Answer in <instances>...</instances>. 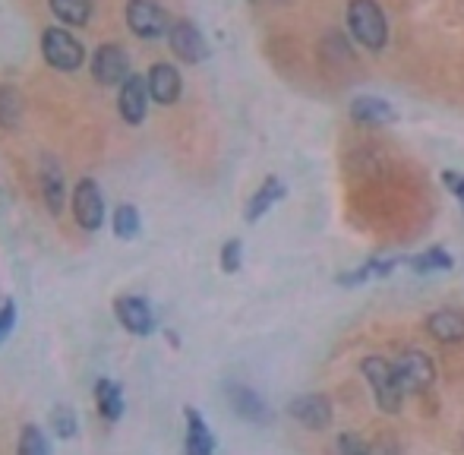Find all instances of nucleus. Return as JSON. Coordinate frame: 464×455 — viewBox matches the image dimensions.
<instances>
[{"instance_id": "nucleus-1", "label": "nucleus", "mask_w": 464, "mask_h": 455, "mask_svg": "<svg viewBox=\"0 0 464 455\" xmlns=\"http://www.w3.org/2000/svg\"><path fill=\"white\" fill-rule=\"evenodd\" d=\"M348 29L351 38L370 54H379L389 44V23L376 0H351L348 4Z\"/></svg>"}, {"instance_id": "nucleus-2", "label": "nucleus", "mask_w": 464, "mask_h": 455, "mask_svg": "<svg viewBox=\"0 0 464 455\" xmlns=\"http://www.w3.org/2000/svg\"><path fill=\"white\" fill-rule=\"evenodd\" d=\"M361 373L367 376L370 389H372V399L382 411L389 414H398L401 411V399H404V389H401V380H398V370L392 361L379 354H370L361 361Z\"/></svg>"}, {"instance_id": "nucleus-3", "label": "nucleus", "mask_w": 464, "mask_h": 455, "mask_svg": "<svg viewBox=\"0 0 464 455\" xmlns=\"http://www.w3.org/2000/svg\"><path fill=\"white\" fill-rule=\"evenodd\" d=\"M174 19L165 13L159 0H130L127 4V25L136 38L142 42H155V38H168Z\"/></svg>"}, {"instance_id": "nucleus-4", "label": "nucleus", "mask_w": 464, "mask_h": 455, "mask_svg": "<svg viewBox=\"0 0 464 455\" xmlns=\"http://www.w3.org/2000/svg\"><path fill=\"white\" fill-rule=\"evenodd\" d=\"M42 54H44V61L54 70H61V73H73V70H80L82 61H86V51H82L80 38H73L67 29H57V25L54 29H44Z\"/></svg>"}, {"instance_id": "nucleus-5", "label": "nucleus", "mask_w": 464, "mask_h": 455, "mask_svg": "<svg viewBox=\"0 0 464 455\" xmlns=\"http://www.w3.org/2000/svg\"><path fill=\"white\" fill-rule=\"evenodd\" d=\"M395 370L404 395H423L436 382V367L430 361V354H423V351H404L395 361Z\"/></svg>"}, {"instance_id": "nucleus-6", "label": "nucleus", "mask_w": 464, "mask_h": 455, "mask_svg": "<svg viewBox=\"0 0 464 455\" xmlns=\"http://www.w3.org/2000/svg\"><path fill=\"white\" fill-rule=\"evenodd\" d=\"M73 216L82 231H98L104 222V197L92 178H82L73 187Z\"/></svg>"}, {"instance_id": "nucleus-7", "label": "nucleus", "mask_w": 464, "mask_h": 455, "mask_svg": "<svg viewBox=\"0 0 464 455\" xmlns=\"http://www.w3.org/2000/svg\"><path fill=\"white\" fill-rule=\"evenodd\" d=\"M92 76L102 86H123L130 80V54L121 44H102V48H95Z\"/></svg>"}, {"instance_id": "nucleus-8", "label": "nucleus", "mask_w": 464, "mask_h": 455, "mask_svg": "<svg viewBox=\"0 0 464 455\" xmlns=\"http://www.w3.org/2000/svg\"><path fill=\"white\" fill-rule=\"evenodd\" d=\"M168 44H171V51L184 63H199L208 57L206 38H202V32L189 19H174L171 29H168Z\"/></svg>"}, {"instance_id": "nucleus-9", "label": "nucleus", "mask_w": 464, "mask_h": 455, "mask_svg": "<svg viewBox=\"0 0 464 455\" xmlns=\"http://www.w3.org/2000/svg\"><path fill=\"white\" fill-rule=\"evenodd\" d=\"M149 82L146 76H136L130 73V80L121 86V99H117V111H121L123 121L130 123V127H140L142 121H146L149 114Z\"/></svg>"}, {"instance_id": "nucleus-10", "label": "nucleus", "mask_w": 464, "mask_h": 455, "mask_svg": "<svg viewBox=\"0 0 464 455\" xmlns=\"http://www.w3.org/2000/svg\"><path fill=\"white\" fill-rule=\"evenodd\" d=\"M114 316L121 320V326L133 335H149L155 329V314H152V307H149L146 297H136V295L117 297Z\"/></svg>"}, {"instance_id": "nucleus-11", "label": "nucleus", "mask_w": 464, "mask_h": 455, "mask_svg": "<svg viewBox=\"0 0 464 455\" xmlns=\"http://www.w3.org/2000/svg\"><path fill=\"white\" fill-rule=\"evenodd\" d=\"M146 82L149 95L159 105H174L180 99V92H184V80H180L178 67H171V63H152L146 73Z\"/></svg>"}, {"instance_id": "nucleus-12", "label": "nucleus", "mask_w": 464, "mask_h": 455, "mask_svg": "<svg viewBox=\"0 0 464 455\" xmlns=\"http://www.w3.org/2000/svg\"><path fill=\"white\" fill-rule=\"evenodd\" d=\"M287 411H291L294 421H300L310 431H325L332 424V405L325 395H297Z\"/></svg>"}, {"instance_id": "nucleus-13", "label": "nucleus", "mask_w": 464, "mask_h": 455, "mask_svg": "<svg viewBox=\"0 0 464 455\" xmlns=\"http://www.w3.org/2000/svg\"><path fill=\"white\" fill-rule=\"evenodd\" d=\"M38 184H42V199L48 206L51 216H61L63 203H67V187H63L61 165L54 159H42V171H38Z\"/></svg>"}, {"instance_id": "nucleus-14", "label": "nucleus", "mask_w": 464, "mask_h": 455, "mask_svg": "<svg viewBox=\"0 0 464 455\" xmlns=\"http://www.w3.org/2000/svg\"><path fill=\"white\" fill-rule=\"evenodd\" d=\"M227 399H231V408L240 414V418L253 421V424H269L272 421V411L263 399H259L253 389L246 386H227Z\"/></svg>"}, {"instance_id": "nucleus-15", "label": "nucleus", "mask_w": 464, "mask_h": 455, "mask_svg": "<svg viewBox=\"0 0 464 455\" xmlns=\"http://www.w3.org/2000/svg\"><path fill=\"white\" fill-rule=\"evenodd\" d=\"M351 117L357 123H367V127H379V123H392L395 121V108L385 99H376V95H357L351 102Z\"/></svg>"}, {"instance_id": "nucleus-16", "label": "nucleus", "mask_w": 464, "mask_h": 455, "mask_svg": "<svg viewBox=\"0 0 464 455\" xmlns=\"http://www.w3.org/2000/svg\"><path fill=\"white\" fill-rule=\"evenodd\" d=\"M427 329L436 342H464V314H459V310H436L427 320Z\"/></svg>"}, {"instance_id": "nucleus-17", "label": "nucleus", "mask_w": 464, "mask_h": 455, "mask_svg": "<svg viewBox=\"0 0 464 455\" xmlns=\"http://www.w3.org/2000/svg\"><path fill=\"white\" fill-rule=\"evenodd\" d=\"M285 193L287 190H285V184H281L278 178H266V184L259 187V190L250 197V203H246L244 218H246V222H259V218H263L266 212L278 203V199H285Z\"/></svg>"}, {"instance_id": "nucleus-18", "label": "nucleus", "mask_w": 464, "mask_h": 455, "mask_svg": "<svg viewBox=\"0 0 464 455\" xmlns=\"http://www.w3.org/2000/svg\"><path fill=\"white\" fill-rule=\"evenodd\" d=\"M184 418H187V446H184V452L187 455H215V440H212V433H208L202 414L196 411V408H187Z\"/></svg>"}, {"instance_id": "nucleus-19", "label": "nucleus", "mask_w": 464, "mask_h": 455, "mask_svg": "<svg viewBox=\"0 0 464 455\" xmlns=\"http://www.w3.org/2000/svg\"><path fill=\"white\" fill-rule=\"evenodd\" d=\"M95 402H98V411H102L104 421H121L123 414V389L117 386L114 380L102 376L95 382Z\"/></svg>"}, {"instance_id": "nucleus-20", "label": "nucleus", "mask_w": 464, "mask_h": 455, "mask_svg": "<svg viewBox=\"0 0 464 455\" xmlns=\"http://www.w3.org/2000/svg\"><path fill=\"white\" fill-rule=\"evenodd\" d=\"M48 6L63 25H86L92 19V0H48Z\"/></svg>"}, {"instance_id": "nucleus-21", "label": "nucleus", "mask_w": 464, "mask_h": 455, "mask_svg": "<svg viewBox=\"0 0 464 455\" xmlns=\"http://www.w3.org/2000/svg\"><path fill=\"white\" fill-rule=\"evenodd\" d=\"M23 92L16 86H0V127L13 130L23 121Z\"/></svg>"}, {"instance_id": "nucleus-22", "label": "nucleus", "mask_w": 464, "mask_h": 455, "mask_svg": "<svg viewBox=\"0 0 464 455\" xmlns=\"http://www.w3.org/2000/svg\"><path fill=\"white\" fill-rule=\"evenodd\" d=\"M140 212H136V206H130V203H123V206H117V212H114V237H121V240H133L136 234H140Z\"/></svg>"}, {"instance_id": "nucleus-23", "label": "nucleus", "mask_w": 464, "mask_h": 455, "mask_svg": "<svg viewBox=\"0 0 464 455\" xmlns=\"http://www.w3.org/2000/svg\"><path fill=\"white\" fill-rule=\"evenodd\" d=\"M392 269H395V263H392V259H370L367 266H361L357 272H348V276H342L338 282H342V285L372 282V278H385Z\"/></svg>"}, {"instance_id": "nucleus-24", "label": "nucleus", "mask_w": 464, "mask_h": 455, "mask_svg": "<svg viewBox=\"0 0 464 455\" xmlns=\"http://www.w3.org/2000/svg\"><path fill=\"white\" fill-rule=\"evenodd\" d=\"M411 269L427 276V272H436V269H452V257H449L442 247H433V250L420 253L417 259H411Z\"/></svg>"}, {"instance_id": "nucleus-25", "label": "nucleus", "mask_w": 464, "mask_h": 455, "mask_svg": "<svg viewBox=\"0 0 464 455\" xmlns=\"http://www.w3.org/2000/svg\"><path fill=\"white\" fill-rule=\"evenodd\" d=\"M16 455H51L48 440H44V433L38 431L35 424H25L23 427V437H19Z\"/></svg>"}, {"instance_id": "nucleus-26", "label": "nucleus", "mask_w": 464, "mask_h": 455, "mask_svg": "<svg viewBox=\"0 0 464 455\" xmlns=\"http://www.w3.org/2000/svg\"><path fill=\"white\" fill-rule=\"evenodd\" d=\"M51 427L57 431V437H73L76 433V414L70 411V405H57L51 411Z\"/></svg>"}, {"instance_id": "nucleus-27", "label": "nucleus", "mask_w": 464, "mask_h": 455, "mask_svg": "<svg viewBox=\"0 0 464 455\" xmlns=\"http://www.w3.org/2000/svg\"><path fill=\"white\" fill-rule=\"evenodd\" d=\"M338 455H376V452H372L367 440H361L357 433H342V437H338Z\"/></svg>"}, {"instance_id": "nucleus-28", "label": "nucleus", "mask_w": 464, "mask_h": 455, "mask_svg": "<svg viewBox=\"0 0 464 455\" xmlns=\"http://www.w3.org/2000/svg\"><path fill=\"white\" fill-rule=\"evenodd\" d=\"M240 250H244L240 240H227V244L221 247V269H225L227 276H234V272L240 269Z\"/></svg>"}, {"instance_id": "nucleus-29", "label": "nucleus", "mask_w": 464, "mask_h": 455, "mask_svg": "<svg viewBox=\"0 0 464 455\" xmlns=\"http://www.w3.org/2000/svg\"><path fill=\"white\" fill-rule=\"evenodd\" d=\"M13 326H16V301H10V297H6V301L0 304V344L10 339Z\"/></svg>"}, {"instance_id": "nucleus-30", "label": "nucleus", "mask_w": 464, "mask_h": 455, "mask_svg": "<svg viewBox=\"0 0 464 455\" xmlns=\"http://www.w3.org/2000/svg\"><path fill=\"white\" fill-rule=\"evenodd\" d=\"M442 184H446L449 190H452L455 197H459L461 203H464V178H461V174H455V171H446V174H442Z\"/></svg>"}]
</instances>
